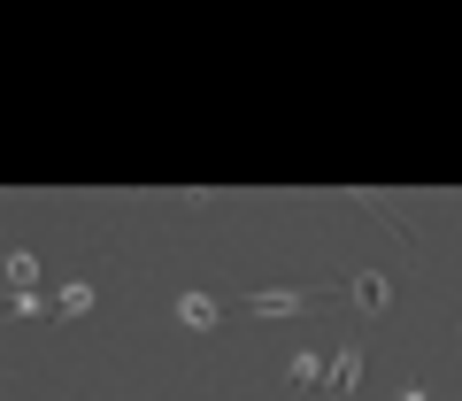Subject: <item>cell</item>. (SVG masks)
Here are the masks:
<instances>
[{
    "label": "cell",
    "instance_id": "1",
    "mask_svg": "<svg viewBox=\"0 0 462 401\" xmlns=\"http://www.w3.org/2000/svg\"><path fill=\"white\" fill-rule=\"evenodd\" d=\"M331 285H254L247 294V309L254 317H293V309H309V301H324Z\"/></svg>",
    "mask_w": 462,
    "mask_h": 401
},
{
    "label": "cell",
    "instance_id": "2",
    "mask_svg": "<svg viewBox=\"0 0 462 401\" xmlns=\"http://www.w3.org/2000/svg\"><path fill=\"white\" fill-rule=\"evenodd\" d=\"M363 363H370V355H363V340H346V348L339 355H331V401H355V394H363Z\"/></svg>",
    "mask_w": 462,
    "mask_h": 401
},
{
    "label": "cell",
    "instance_id": "3",
    "mask_svg": "<svg viewBox=\"0 0 462 401\" xmlns=\"http://www.w3.org/2000/svg\"><path fill=\"white\" fill-rule=\"evenodd\" d=\"M346 301H355L363 317H378L385 301H393V285H385V270H355V278H346Z\"/></svg>",
    "mask_w": 462,
    "mask_h": 401
},
{
    "label": "cell",
    "instance_id": "4",
    "mask_svg": "<svg viewBox=\"0 0 462 401\" xmlns=\"http://www.w3.org/2000/svg\"><path fill=\"white\" fill-rule=\"evenodd\" d=\"M178 324H193V332H216V324H224V301H216V294H178Z\"/></svg>",
    "mask_w": 462,
    "mask_h": 401
},
{
    "label": "cell",
    "instance_id": "5",
    "mask_svg": "<svg viewBox=\"0 0 462 401\" xmlns=\"http://www.w3.org/2000/svg\"><path fill=\"white\" fill-rule=\"evenodd\" d=\"M331 378V355H316V348H300L293 363H285V386H300V394H309V386H324Z\"/></svg>",
    "mask_w": 462,
    "mask_h": 401
},
{
    "label": "cell",
    "instance_id": "6",
    "mask_svg": "<svg viewBox=\"0 0 462 401\" xmlns=\"http://www.w3.org/2000/svg\"><path fill=\"white\" fill-rule=\"evenodd\" d=\"M78 309H93V278H69L62 294H54V317H78Z\"/></svg>",
    "mask_w": 462,
    "mask_h": 401
},
{
    "label": "cell",
    "instance_id": "7",
    "mask_svg": "<svg viewBox=\"0 0 462 401\" xmlns=\"http://www.w3.org/2000/svg\"><path fill=\"white\" fill-rule=\"evenodd\" d=\"M32 278H39V255L8 247V294H32Z\"/></svg>",
    "mask_w": 462,
    "mask_h": 401
},
{
    "label": "cell",
    "instance_id": "8",
    "mask_svg": "<svg viewBox=\"0 0 462 401\" xmlns=\"http://www.w3.org/2000/svg\"><path fill=\"white\" fill-rule=\"evenodd\" d=\"M401 401H431V394H424V386H401Z\"/></svg>",
    "mask_w": 462,
    "mask_h": 401
}]
</instances>
